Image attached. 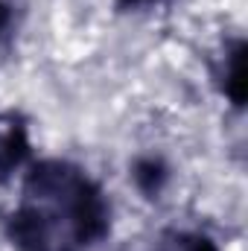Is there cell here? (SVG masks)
Wrapping results in <instances>:
<instances>
[{"instance_id":"obj_2","label":"cell","mask_w":248,"mask_h":251,"mask_svg":"<svg viewBox=\"0 0 248 251\" xmlns=\"http://www.w3.org/2000/svg\"><path fill=\"white\" fill-rule=\"evenodd\" d=\"M29 158V131L18 114H0V181L18 173Z\"/></svg>"},{"instance_id":"obj_1","label":"cell","mask_w":248,"mask_h":251,"mask_svg":"<svg viewBox=\"0 0 248 251\" xmlns=\"http://www.w3.org/2000/svg\"><path fill=\"white\" fill-rule=\"evenodd\" d=\"M111 234V201L79 167L38 161L24 178L21 204L6 219L15 251H88Z\"/></svg>"},{"instance_id":"obj_5","label":"cell","mask_w":248,"mask_h":251,"mask_svg":"<svg viewBox=\"0 0 248 251\" xmlns=\"http://www.w3.org/2000/svg\"><path fill=\"white\" fill-rule=\"evenodd\" d=\"M18 26V3L15 0H0V50L9 47L12 35Z\"/></svg>"},{"instance_id":"obj_4","label":"cell","mask_w":248,"mask_h":251,"mask_svg":"<svg viewBox=\"0 0 248 251\" xmlns=\"http://www.w3.org/2000/svg\"><path fill=\"white\" fill-rule=\"evenodd\" d=\"M155 251H219V246L201 231H173L155 246Z\"/></svg>"},{"instance_id":"obj_3","label":"cell","mask_w":248,"mask_h":251,"mask_svg":"<svg viewBox=\"0 0 248 251\" xmlns=\"http://www.w3.org/2000/svg\"><path fill=\"white\" fill-rule=\"evenodd\" d=\"M131 181L140 196L146 199H158L161 193H167L173 181V170L167 164V158L161 155H137L131 161Z\"/></svg>"},{"instance_id":"obj_6","label":"cell","mask_w":248,"mask_h":251,"mask_svg":"<svg viewBox=\"0 0 248 251\" xmlns=\"http://www.w3.org/2000/svg\"><path fill=\"white\" fill-rule=\"evenodd\" d=\"M152 3H158V0H117L120 9H140V6H152Z\"/></svg>"}]
</instances>
